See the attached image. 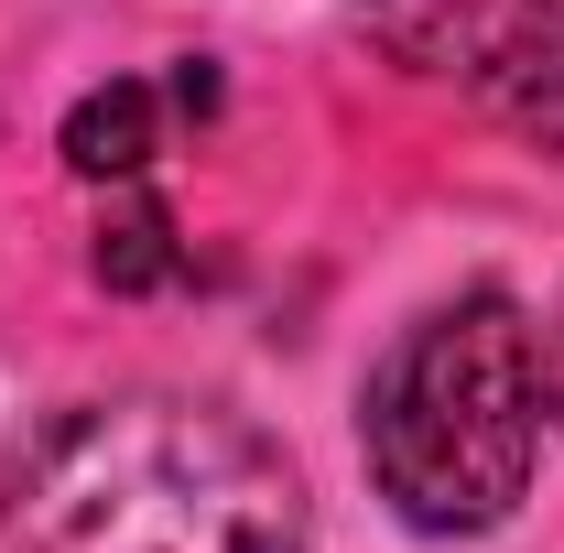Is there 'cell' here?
<instances>
[{
    "label": "cell",
    "instance_id": "obj_2",
    "mask_svg": "<svg viewBox=\"0 0 564 553\" xmlns=\"http://www.w3.org/2000/svg\"><path fill=\"white\" fill-rule=\"evenodd\" d=\"M543 413V337L499 282H478L391 337L358 391V445L413 532H499L532 488Z\"/></svg>",
    "mask_w": 564,
    "mask_h": 553
},
{
    "label": "cell",
    "instance_id": "obj_4",
    "mask_svg": "<svg viewBox=\"0 0 564 553\" xmlns=\"http://www.w3.org/2000/svg\"><path fill=\"white\" fill-rule=\"evenodd\" d=\"M163 87H141V76H120V87H98V98H76L66 120V163L87 174V185H141L152 174V152H163Z\"/></svg>",
    "mask_w": 564,
    "mask_h": 553
},
{
    "label": "cell",
    "instance_id": "obj_1",
    "mask_svg": "<svg viewBox=\"0 0 564 553\" xmlns=\"http://www.w3.org/2000/svg\"><path fill=\"white\" fill-rule=\"evenodd\" d=\"M0 553H304V478L196 391L66 402L0 445Z\"/></svg>",
    "mask_w": 564,
    "mask_h": 553
},
{
    "label": "cell",
    "instance_id": "obj_5",
    "mask_svg": "<svg viewBox=\"0 0 564 553\" xmlns=\"http://www.w3.org/2000/svg\"><path fill=\"white\" fill-rule=\"evenodd\" d=\"M98 272H109V282H163V272H174V250H163V207H152L141 185H131V207L98 228Z\"/></svg>",
    "mask_w": 564,
    "mask_h": 553
},
{
    "label": "cell",
    "instance_id": "obj_3",
    "mask_svg": "<svg viewBox=\"0 0 564 553\" xmlns=\"http://www.w3.org/2000/svg\"><path fill=\"white\" fill-rule=\"evenodd\" d=\"M369 44L564 152V0H369Z\"/></svg>",
    "mask_w": 564,
    "mask_h": 553
},
{
    "label": "cell",
    "instance_id": "obj_6",
    "mask_svg": "<svg viewBox=\"0 0 564 553\" xmlns=\"http://www.w3.org/2000/svg\"><path fill=\"white\" fill-rule=\"evenodd\" d=\"M543 402L564 413V315H554V347H543Z\"/></svg>",
    "mask_w": 564,
    "mask_h": 553
}]
</instances>
